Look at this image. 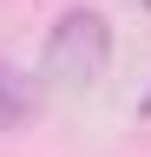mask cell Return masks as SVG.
I'll return each instance as SVG.
<instances>
[{
  "instance_id": "277c9868",
  "label": "cell",
  "mask_w": 151,
  "mask_h": 157,
  "mask_svg": "<svg viewBox=\"0 0 151 157\" xmlns=\"http://www.w3.org/2000/svg\"><path fill=\"white\" fill-rule=\"evenodd\" d=\"M145 7H151V0H145Z\"/></svg>"
},
{
  "instance_id": "7a4b0ae2",
  "label": "cell",
  "mask_w": 151,
  "mask_h": 157,
  "mask_svg": "<svg viewBox=\"0 0 151 157\" xmlns=\"http://www.w3.org/2000/svg\"><path fill=\"white\" fill-rule=\"evenodd\" d=\"M26 111H33V85H26V72H13L7 59H0V131H13Z\"/></svg>"
},
{
  "instance_id": "6da1fadb",
  "label": "cell",
  "mask_w": 151,
  "mask_h": 157,
  "mask_svg": "<svg viewBox=\"0 0 151 157\" xmlns=\"http://www.w3.org/2000/svg\"><path fill=\"white\" fill-rule=\"evenodd\" d=\"M112 66V26H105V13H92V7H66L59 20H53V33H46V78H59V85H92Z\"/></svg>"
},
{
  "instance_id": "3957f363",
  "label": "cell",
  "mask_w": 151,
  "mask_h": 157,
  "mask_svg": "<svg viewBox=\"0 0 151 157\" xmlns=\"http://www.w3.org/2000/svg\"><path fill=\"white\" fill-rule=\"evenodd\" d=\"M145 118H151V98H145Z\"/></svg>"
}]
</instances>
